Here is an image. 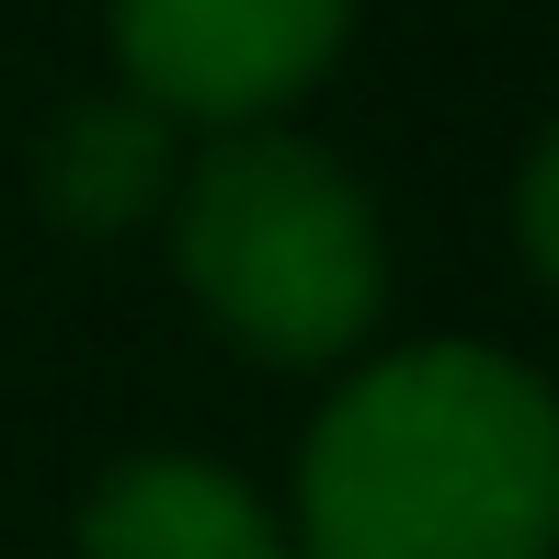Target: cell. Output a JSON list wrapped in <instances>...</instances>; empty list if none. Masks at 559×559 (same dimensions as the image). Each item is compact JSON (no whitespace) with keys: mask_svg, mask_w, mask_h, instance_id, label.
Listing matches in <instances>:
<instances>
[{"mask_svg":"<svg viewBox=\"0 0 559 559\" xmlns=\"http://www.w3.org/2000/svg\"><path fill=\"white\" fill-rule=\"evenodd\" d=\"M297 559H559V389L491 343L354 366L297 445Z\"/></svg>","mask_w":559,"mask_h":559,"instance_id":"6da1fadb","label":"cell"},{"mask_svg":"<svg viewBox=\"0 0 559 559\" xmlns=\"http://www.w3.org/2000/svg\"><path fill=\"white\" fill-rule=\"evenodd\" d=\"M171 274L251 366H343L389 309V228L332 148L228 126L171 183Z\"/></svg>","mask_w":559,"mask_h":559,"instance_id":"7a4b0ae2","label":"cell"},{"mask_svg":"<svg viewBox=\"0 0 559 559\" xmlns=\"http://www.w3.org/2000/svg\"><path fill=\"white\" fill-rule=\"evenodd\" d=\"M354 0H115V69L171 126H263L332 81Z\"/></svg>","mask_w":559,"mask_h":559,"instance_id":"3957f363","label":"cell"},{"mask_svg":"<svg viewBox=\"0 0 559 559\" xmlns=\"http://www.w3.org/2000/svg\"><path fill=\"white\" fill-rule=\"evenodd\" d=\"M81 559H297V537L217 456H126L81 502Z\"/></svg>","mask_w":559,"mask_h":559,"instance_id":"277c9868","label":"cell"},{"mask_svg":"<svg viewBox=\"0 0 559 559\" xmlns=\"http://www.w3.org/2000/svg\"><path fill=\"white\" fill-rule=\"evenodd\" d=\"M35 183H46V217H58V228H81V240H115V228L160 217V206H171V183H183L171 115H148L138 92H126V104L104 92V104L58 115V138H46Z\"/></svg>","mask_w":559,"mask_h":559,"instance_id":"5b68a950","label":"cell"},{"mask_svg":"<svg viewBox=\"0 0 559 559\" xmlns=\"http://www.w3.org/2000/svg\"><path fill=\"white\" fill-rule=\"evenodd\" d=\"M514 240L537 263V286H559V126L525 148V183H514Z\"/></svg>","mask_w":559,"mask_h":559,"instance_id":"8992f818","label":"cell"}]
</instances>
